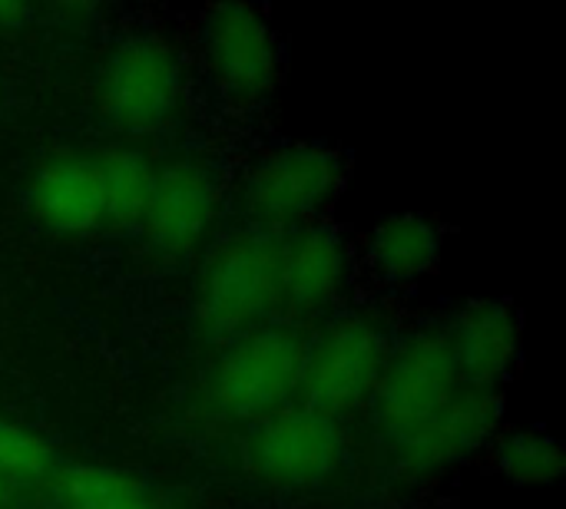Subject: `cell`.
I'll use <instances>...</instances> for the list:
<instances>
[{"label": "cell", "mask_w": 566, "mask_h": 509, "mask_svg": "<svg viewBox=\"0 0 566 509\" xmlns=\"http://www.w3.org/2000/svg\"><path fill=\"white\" fill-rule=\"evenodd\" d=\"M345 179L348 169L338 149L325 142H279L245 162L235 202L249 229L295 232L325 215Z\"/></svg>", "instance_id": "6da1fadb"}, {"label": "cell", "mask_w": 566, "mask_h": 509, "mask_svg": "<svg viewBox=\"0 0 566 509\" xmlns=\"http://www.w3.org/2000/svg\"><path fill=\"white\" fill-rule=\"evenodd\" d=\"M279 311V235L239 229L206 248L196 285V321L209 338L232 341Z\"/></svg>", "instance_id": "7a4b0ae2"}, {"label": "cell", "mask_w": 566, "mask_h": 509, "mask_svg": "<svg viewBox=\"0 0 566 509\" xmlns=\"http://www.w3.org/2000/svg\"><path fill=\"white\" fill-rule=\"evenodd\" d=\"M305 335L285 321H269L229 341L216 361L206 397L226 421L259 424L295 404L302 391Z\"/></svg>", "instance_id": "3957f363"}, {"label": "cell", "mask_w": 566, "mask_h": 509, "mask_svg": "<svg viewBox=\"0 0 566 509\" xmlns=\"http://www.w3.org/2000/svg\"><path fill=\"white\" fill-rule=\"evenodd\" d=\"M388 325L368 308L332 315L312 338H305L302 404L342 421L368 407L391 351Z\"/></svg>", "instance_id": "277c9868"}, {"label": "cell", "mask_w": 566, "mask_h": 509, "mask_svg": "<svg viewBox=\"0 0 566 509\" xmlns=\"http://www.w3.org/2000/svg\"><path fill=\"white\" fill-rule=\"evenodd\" d=\"M186 96V60L163 33H129L103 60L96 103L103 116L126 132L159 129L176 116Z\"/></svg>", "instance_id": "5b68a950"}, {"label": "cell", "mask_w": 566, "mask_h": 509, "mask_svg": "<svg viewBox=\"0 0 566 509\" xmlns=\"http://www.w3.org/2000/svg\"><path fill=\"white\" fill-rule=\"evenodd\" d=\"M202 63L226 106L262 109L282 76V50L269 17L249 3L212 7L202 20Z\"/></svg>", "instance_id": "8992f818"}, {"label": "cell", "mask_w": 566, "mask_h": 509, "mask_svg": "<svg viewBox=\"0 0 566 509\" xmlns=\"http://www.w3.org/2000/svg\"><path fill=\"white\" fill-rule=\"evenodd\" d=\"M464 388L448 335L418 328L391 344L378 388L368 401L378 431L395 444L434 417Z\"/></svg>", "instance_id": "52a82bcc"}, {"label": "cell", "mask_w": 566, "mask_h": 509, "mask_svg": "<svg viewBox=\"0 0 566 509\" xmlns=\"http://www.w3.org/2000/svg\"><path fill=\"white\" fill-rule=\"evenodd\" d=\"M226 189L212 162L176 156L156 169L149 205L139 219L146 248L163 262H189L202 255L219 232Z\"/></svg>", "instance_id": "ba28073f"}, {"label": "cell", "mask_w": 566, "mask_h": 509, "mask_svg": "<svg viewBox=\"0 0 566 509\" xmlns=\"http://www.w3.org/2000/svg\"><path fill=\"white\" fill-rule=\"evenodd\" d=\"M245 460L255 480L275 490H312L328 484L345 460V431L335 417L289 404L255 424Z\"/></svg>", "instance_id": "9c48e42d"}, {"label": "cell", "mask_w": 566, "mask_h": 509, "mask_svg": "<svg viewBox=\"0 0 566 509\" xmlns=\"http://www.w3.org/2000/svg\"><path fill=\"white\" fill-rule=\"evenodd\" d=\"M501 424V401L488 388H461L434 417L395 441V467L401 477L428 480L478 454Z\"/></svg>", "instance_id": "30bf717a"}, {"label": "cell", "mask_w": 566, "mask_h": 509, "mask_svg": "<svg viewBox=\"0 0 566 509\" xmlns=\"http://www.w3.org/2000/svg\"><path fill=\"white\" fill-rule=\"evenodd\" d=\"M355 275L345 235L325 222L279 238V308L298 318L335 311Z\"/></svg>", "instance_id": "8fae6325"}, {"label": "cell", "mask_w": 566, "mask_h": 509, "mask_svg": "<svg viewBox=\"0 0 566 509\" xmlns=\"http://www.w3.org/2000/svg\"><path fill=\"white\" fill-rule=\"evenodd\" d=\"M30 212L53 235H86L106 222L96 152H56L43 159L27 185Z\"/></svg>", "instance_id": "7c38bea8"}, {"label": "cell", "mask_w": 566, "mask_h": 509, "mask_svg": "<svg viewBox=\"0 0 566 509\" xmlns=\"http://www.w3.org/2000/svg\"><path fill=\"white\" fill-rule=\"evenodd\" d=\"M451 354L458 361L461 381L468 388L494 391L521 358V315L501 298H474L458 308L451 328L444 331Z\"/></svg>", "instance_id": "4fadbf2b"}, {"label": "cell", "mask_w": 566, "mask_h": 509, "mask_svg": "<svg viewBox=\"0 0 566 509\" xmlns=\"http://www.w3.org/2000/svg\"><path fill=\"white\" fill-rule=\"evenodd\" d=\"M444 252V232L418 215L395 212L375 222L368 235V265L388 285H415L438 272Z\"/></svg>", "instance_id": "5bb4252c"}, {"label": "cell", "mask_w": 566, "mask_h": 509, "mask_svg": "<svg viewBox=\"0 0 566 509\" xmlns=\"http://www.w3.org/2000/svg\"><path fill=\"white\" fill-rule=\"evenodd\" d=\"M56 509H159L153 487L109 464H70L53 484Z\"/></svg>", "instance_id": "9a60e30c"}, {"label": "cell", "mask_w": 566, "mask_h": 509, "mask_svg": "<svg viewBox=\"0 0 566 509\" xmlns=\"http://www.w3.org/2000/svg\"><path fill=\"white\" fill-rule=\"evenodd\" d=\"M99 185H103V209L109 225H139L153 185H156V162L149 152L136 146H109L96 152Z\"/></svg>", "instance_id": "2e32d148"}, {"label": "cell", "mask_w": 566, "mask_h": 509, "mask_svg": "<svg viewBox=\"0 0 566 509\" xmlns=\"http://www.w3.org/2000/svg\"><path fill=\"white\" fill-rule=\"evenodd\" d=\"M497 470L514 487H554L564 477V450L544 431H511L494 447Z\"/></svg>", "instance_id": "e0dca14e"}, {"label": "cell", "mask_w": 566, "mask_h": 509, "mask_svg": "<svg viewBox=\"0 0 566 509\" xmlns=\"http://www.w3.org/2000/svg\"><path fill=\"white\" fill-rule=\"evenodd\" d=\"M53 470V447L13 424V421H0V480L13 484H36L43 477H50Z\"/></svg>", "instance_id": "ac0fdd59"}, {"label": "cell", "mask_w": 566, "mask_h": 509, "mask_svg": "<svg viewBox=\"0 0 566 509\" xmlns=\"http://www.w3.org/2000/svg\"><path fill=\"white\" fill-rule=\"evenodd\" d=\"M30 17V7L20 0H0V30H17Z\"/></svg>", "instance_id": "d6986e66"}, {"label": "cell", "mask_w": 566, "mask_h": 509, "mask_svg": "<svg viewBox=\"0 0 566 509\" xmlns=\"http://www.w3.org/2000/svg\"><path fill=\"white\" fill-rule=\"evenodd\" d=\"M7 503H10V484L0 480V509H7Z\"/></svg>", "instance_id": "ffe728a7"}]
</instances>
